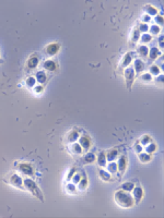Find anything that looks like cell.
<instances>
[{"instance_id":"5bb4252c","label":"cell","mask_w":164,"mask_h":218,"mask_svg":"<svg viewBox=\"0 0 164 218\" xmlns=\"http://www.w3.org/2000/svg\"><path fill=\"white\" fill-rule=\"evenodd\" d=\"M117 156H118V151L117 149H112L108 153H106V159L108 161H114Z\"/></svg>"},{"instance_id":"9c48e42d","label":"cell","mask_w":164,"mask_h":218,"mask_svg":"<svg viewBox=\"0 0 164 218\" xmlns=\"http://www.w3.org/2000/svg\"><path fill=\"white\" fill-rule=\"evenodd\" d=\"M59 50V45L58 44H50L46 48V54L48 56H54L57 54V51Z\"/></svg>"},{"instance_id":"484cf974","label":"cell","mask_w":164,"mask_h":218,"mask_svg":"<svg viewBox=\"0 0 164 218\" xmlns=\"http://www.w3.org/2000/svg\"><path fill=\"white\" fill-rule=\"evenodd\" d=\"M139 39L141 40L142 43H149V42H151L152 37H151V35H149V34H143Z\"/></svg>"},{"instance_id":"ac0fdd59","label":"cell","mask_w":164,"mask_h":218,"mask_svg":"<svg viewBox=\"0 0 164 218\" xmlns=\"http://www.w3.org/2000/svg\"><path fill=\"white\" fill-rule=\"evenodd\" d=\"M95 160V155L93 153H87V155L83 157V163L85 164H91Z\"/></svg>"},{"instance_id":"836d02e7","label":"cell","mask_w":164,"mask_h":218,"mask_svg":"<svg viewBox=\"0 0 164 218\" xmlns=\"http://www.w3.org/2000/svg\"><path fill=\"white\" fill-rule=\"evenodd\" d=\"M155 148H157V146H155V144H153V143H151V144H149V145H148L146 149H147V153H149V154H150V153H153V152H154V151H155Z\"/></svg>"},{"instance_id":"ffe728a7","label":"cell","mask_w":164,"mask_h":218,"mask_svg":"<svg viewBox=\"0 0 164 218\" xmlns=\"http://www.w3.org/2000/svg\"><path fill=\"white\" fill-rule=\"evenodd\" d=\"M134 188H135V185H134L132 182H126V183H124V184L120 185V189H121V190H124V191H126V192H131Z\"/></svg>"},{"instance_id":"4fadbf2b","label":"cell","mask_w":164,"mask_h":218,"mask_svg":"<svg viewBox=\"0 0 164 218\" xmlns=\"http://www.w3.org/2000/svg\"><path fill=\"white\" fill-rule=\"evenodd\" d=\"M44 68L49 72H53V71L56 70V63L53 60H46L44 62Z\"/></svg>"},{"instance_id":"e0dca14e","label":"cell","mask_w":164,"mask_h":218,"mask_svg":"<svg viewBox=\"0 0 164 218\" xmlns=\"http://www.w3.org/2000/svg\"><path fill=\"white\" fill-rule=\"evenodd\" d=\"M35 76H36V81H37L38 83L43 84V83L46 82V74L44 73V71H38Z\"/></svg>"},{"instance_id":"ab89813d","label":"cell","mask_w":164,"mask_h":218,"mask_svg":"<svg viewBox=\"0 0 164 218\" xmlns=\"http://www.w3.org/2000/svg\"><path fill=\"white\" fill-rule=\"evenodd\" d=\"M135 149L137 151V153H141L142 147L140 146V144H136V145H135Z\"/></svg>"},{"instance_id":"1f68e13d","label":"cell","mask_w":164,"mask_h":218,"mask_svg":"<svg viewBox=\"0 0 164 218\" xmlns=\"http://www.w3.org/2000/svg\"><path fill=\"white\" fill-rule=\"evenodd\" d=\"M150 32H151V34H153V35H158L159 33H160V27H159L158 25H153V26H151V28H150Z\"/></svg>"},{"instance_id":"7c38bea8","label":"cell","mask_w":164,"mask_h":218,"mask_svg":"<svg viewBox=\"0 0 164 218\" xmlns=\"http://www.w3.org/2000/svg\"><path fill=\"white\" fill-rule=\"evenodd\" d=\"M107 163V159H106V154L105 152H101L98 156V164L100 167H105Z\"/></svg>"},{"instance_id":"83f0119b","label":"cell","mask_w":164,"mask_h":218,"mask_svg":"<svg viewBox=\"0 0 164 218\" xmlns=\"http://www.w3.org/2000/svg\"><path fill=\"white\" fill-rule=\"evenodd\" d=\"M77 139H79V133H78V132H76V131L71 132L70 135H69V137H68V140H69L70 142H75Z\"/></svg>"},{"instance_id":"d590c367","label":"cell","mask_w":164,"mask_h":218,"mask_svg":"<svg viewBox=\"0 0 164 218\" xmlns=\"http://www.w3.org/2000/svg\"><path fill=\"white\" fill-rule=\"evenodd\" d=\"M72 181H73V183H79V181L81 179V176L80 174H76V176H72Z\"/></svg>"},{"instance_id":"3957f363","label":"cell","mask_w":164,"mask_h":218,"mask_svg":"<svg viewBox=\"0 0 164 218\" xmlns=\"http://www.w3.org/2000/svg\"><path fill=\"white\" fill-rule=\"evenodd\" d=\"M124 75H125L126 83H127V88L130 89L131 85H132V83H134V79H135V71H134V68L128 67L125 70V72H124Z\"/></svg>"},{"instance_id":"f1b7e54d","label":"cell","mask_w":164,"mask_h":218,"mask_svg":"<svg viewBox=\"0 0 164 218\" xmlns=\"http://www.w3.org/2000/svg\"><path fill=\"white\" fill-rule=\"evenodd\" d=\"M160 73V69H159L158 65H152L150 68V74H154V75H159Z\"/></svg>"},{"instance_id":"8fae6325","label":"cell","mask_w":164,"mask_h":218,"mask_svg":"<svg viewBox=\"0 0 164 218\" xmlns=\"http://www.w3.org/2000/svg\"><path fill=\"white\" fill-rule=\"evenodd\" d=\"M134 59V52H127L124 57V60L121 62V67L123 68H126L127 65H129L131 63V61Z\"/></svg>"},{"instance_id":"d4e9b609","label":"cell","mask_w":164,"mask_h":218,"mask_svg":"<svg viewBox=\"0 0 164 218\" xmlns=\"http://www.w3.org/2000/svg\"><path fill=\"white\" fill-rule=\"evenodd\" d=\"M139 158H140V160H141L142 163H147V161L150 160V155H149V154H146V153H140Z\"/></svg>"},{"instance_id":"603a6c76","label":"cell","mask_w":164,"mask_h":218,"mask_svg":"<svg viewBox=\"0 0 164 218\" xmlns=\"http://www.w3.org/2000/svg\"><path fill=\"white\" fill-rule=\"evenodd\" d=\"M98 174H100V177L103 180H106V181H109V180H110V174H109L108 171H105L103 169H100Z\"/></svg>"},{"instance_id":"f6af8a7d","label":"cell","mask_w":164,"mask_h":218,"mask_svg":"<svg viewBox=\"0 0 164 218\" xmlns=\"http://www.w3.org/2000/svg\"><path fill=\"white\" fill-rule=\"evenodd\" d=\"M1 62H2V61H0V63H1Z\"/></svg>"},{"instance_id":"6da1fadb","label":"cell","mask_w":164,"mask_h":218,"mask_svg":"<svg viewBox=\"0 0 164 218\" xmlns=\"http://www.w3.org/2000/svg\"><path fill=\"white\" fill-rule=\"evenodd\" d=\"M115 201L116 203L121 207H125V208H129V207L134 206V197L128 194L126 191L119 190L116 191L114 194Z\"/></svg>"},{"instance_id":"ba28073f","label":"cell","mask_w":164,"mask_h":218,"mask_svg":"<svg viewBox=\"0 0 164 218\" xmlns=\"http://www.w3.org/2000/svg\"><path fill=\"white\" fill-rule=\"evenodd\" d=\"M9 182H10L12 185H14V186L22 188V179H21V177L18 176V174H12V176L10 177Z\"/></svg>"},{"instance_id":"d6a6232c","label":"cell","mask_w":164,"mask_h":218,"mask_svg":"<svg viewBox=\"0 0 164 218\" xmlns=\"http://www.w3.org/2000/svg\"><path fill=\"white\" fill-rule=\"evenodd\" d=\"M35 82H36V80H35V77H28L26 80V84H27V86H30V87H32L35 85Z\"/></svg>"},{"instance_id":"8992f818","label":"cell","mask_w":164,"mask_h":218,"mask_svg":"<svg viewBox=\"0 0 164 218\" xmlns=\"http://www.w3.org/2000/svg\"><path fill=\"white\" fill-rule=\"evenodd\" d=\"M79 144H80V146H81L83 149L87 151V149L90 148V146H91V142H90L89 136H87V135L81 136L80 140H79Z\"/></svg>"},{"instance_id":"9a60e30c","label":"cell","mask_w":164,"mask_h":218,"mask_svg":"<svg viewBox=\"0 0 164 218\" xmlns=\"http://www.w3.org/2000/svg\"><path fill=\"white\" fill-rule=\"evenodd\" d=\"M149 58L150 60H155L158 58V56L160 54V50L157 47H152V48L149 50Z\"/></svg>"},{"instance_id":"4316f807","label":"cell","mask_w":164,"mask_h":218,"mask_svg":"<svg viewBox=\"0 0 164 218\" xmlns=\"http://www.w3.org/2000/svg\"><path fill=\"white\" fill-rule=\"evenodd\" d=\"M72 151H73V153H76V154H81L82 153V147L80 146V144H77V143H75V144L72 145Z\"/></svg>"},{"instance_id":"e575fe53","label":"cell","mask_w":164,"mask_h":218,"mask_svg":"<svg viewBox=\"0 0 164 218\" xmlns=\"http://www.w3.org/2000/svg\"><path fill=\"white\" fill-rule=\"evenodd\" d=\"M141 80L142 81H151L152 80V76L151 74H149V73H144V74H142L141 75Z\"/></svg>"},{"instance_id":"7bdbcfd3","label":"cell","mask_w":164,"mask_h":218,"mask_svg":"<svg viewBox=\"0 0 164 218\" xmlns=\"http://www.w3.org/2000/svg\"><path fill=\"white\" fill-rule=\"evenodd\" d=\"M143 21H144V22L150 21V16L148 15V14H147V15H144V16H143Z\"/></svg>"},{"instance_id":"4dcf8cb0","label":"cell","mask_w":164,"mask_h":218,"mask_svg":"<svg viewBox=\"0 0 164 218\" xmlns=\"http://www.w3.org/2000/svg\"><path fill=\"white\" fill-rule=\"evenodd\" d=\"M139 38H140V32H139L138 28H137V30H135L134 33H132V40L136 43L137 40H139Z\"/></svg>"},{"instance_id":"5b68a950","label":"cell","mask_w":164,"mask_h":218,"mask_svg":"<svg viewBox=\"0 0 164 218\" xmlns=\"http://www.w3.org/2000/svg\"><path fill=\"white\" fill-rule=\"evenodd\" d=\"M126 167H127V159H126L125 156H121L117 163V170L119 171L121 174H124L126 170Z\"/></svg>"},{"instance_id":"ee69618b","label":"cell","mask_w":164,"mask_h":218,"mask_svg":"<svg viewBox=\"0 0 164 218\" xmlns=\"http://www.w3.org/2000/svg\"><path fill=\"white\" fill-rule=\"evenodd\" d=\"M42 88H43V87H42V86H39V87H35V91H37V92H39V91H42Z\"/></svg>"},{"instance_id":"52a82bcc","label":"cell","mask_w":164,"mask_h":218,"mask_svg":"<svg viewBox=\"0 0 164 218\" xmlns=\"http://www.w3.org/2000/svg\"><path fill=\"white\" fill-rule=\"evenodd\" d=\"M132 193H134V197H135V200H136V203L138 204L139 202L141 201L142 196H143V191L140 186H135L134 189H132Z\"/></svg>"},{"instance_id":"277c9868","label":"cell","mask_w":164,"mask_h":218,"mask_svg":"<svg viewBox=\"0 0 164 218\" xmlns=\"http://www.w3.org/2000/svg\"><path fill=\"white\" fill-rule=\"evenodd\" d=\"M18 168L22 174H25V176H31V177L34 176V170H33V167L30 164H19Z\"/></svg>"},{"instance_id":"7a4b0ae2","label":"cell","mask_w":164,"mask_h":218,"mask_svg":"<svg viewBox=\"0 0 164 218\" xmlns=\"http://www.w3.org/2000/svg\"><path fill=\"white\" fill-rule=\"evenodd\" d=\"M23 183L25 185V188H26V190L31 191L32 192V194L34 196H36L38 197L41 201H44V197H43V194H42V192L41 190L38 189V186L36 185V183L31 179H25L23 181Z\"/></svg>"},{"instance_id":"30bf717a","label":"cell","mask_w":164,"mask_h":218,"mask_svg":"<svg viewBox=\"0 0 164 218\" xmlns=\"http://www.w3.org/2000/svg\"><path fill=\"white\" fill-rule=\"evenodd\" d=\"M135 69H134V71L136 72V73H140V72H142V71L144 70V62L142 61V60L140 59H136L135 60Z\"/></svg>"},{"instance_id":"b9f144b4","label":"cell","mask_w":164,"mask_h":218,"mask_svg":"<svg viewBox=\"0 0 164 218\" xmlns=\"http://www.w3.org/2000/svg\"><path fill=\"white\" fill-rule=\"evenodd\" d=\"M159 42H160V46L163 47V36H161V37L159 38Z\"/></svg>"},{"instance_id":"60d3db41","label":"cell","mask_w":164,"mask_h":218,"mask_svg":"<svg viewBox=\"0 0 164 218\" xmlns=\"http://www.w3.org/2000/svg\"><path fill=\"white\" fill-rule=\"evenodd\" d=\"M67 188H68V190L71 191V192H73V191H75V186H73V184H68Z\"/></svg>"},{"instance_id":"44dd1931","label":"cell","mask_w":164,"mask_h":218,"mask_svg":"<svg viewBox=\"0 0 164 218\" xmlns=\"http://www.w3.org/2000/svg\"><path fill=\"white\" fill-rule=\"evenodd\" d=\"M144 10H146V12L148 13V15L150 14V15H157L158 14V10L154 8V7H152V5H146L144 7Z\"/></svg>"},{"instance_id":"74e56055","label":"cell","mask_w":164,"mask_h":218,"mask_svg":"<svg viewBox=\"0 0 164 218\" xmlns=\"http://www.w3.org/2000/svg\"><path fill=\"white\" fill-rule=\"evenodd\" d=\"M155 22L159 24H163V16L162 15H157L155 16Z\"/></svg>"},{"instance_id":"8d00e7d4","label":"cell","mask_w":164,"mask_h":218,"mask_svg":"<svg viewBox=\"0 0 164 218\" xmlns=\"http://www.w3.org/2000/svg\"><path fill=\"white\" fill-rule=\"evenodd\" d=\"M150 141H151L150 136L146 135V136H143V139L141 140V144H143V145H147V144H149V142H150Z\"/></svg>"},{"instance_id":"d6986e66","label":"cell","mask_w":164,"mask_h":218,"mask_svg":"<svg viewBox=\"0 0 164 218\" xmlns=\"http://www.w3.org/2000/svg\"><path fill=\"white\" fill-rule=\"evenodd\" d=\"M137 52L140 54L141 57H147L148 54H149V48H148L147 46H140L137 49Z\"/></svg>"},{"instance_id":"2e32d148","label":"cell","mask_w":164,"mask_h":218,"mask_svg":"<svg viewBox=\"0 0 164 218\" xmlns=\"http://www.w3.org/2000/svg\"><path fill=\"white\" fill-rule=\"evenodd\" d=\"M27 68H30V69H34V68H36L38 65V58L37 57H31L28 61H27Z\"/></svg>"},{"instance_id":"f35d334b","label":"cell","mask_w":164,"mask_h":218,"mask_svg":"<svg viewBox=\"0 0 164 218\" xmlns=\"http://www.w3.org/2000/svg\"><path fill=\"white\" fill-rule=\"evenodd\" d=\"M76 172V168H72L70 170V172H69V174H68V178H67V180H70L71 178H72V176H73V174Z\"/></svg>"},{"instance_id":"f546056e","label":"cell","mask_w":164,"mask_h":218,"mask_svg":"<svg viewBox=\"0 0 164 218\" xmlns=\"http://www.w3.org/2000/svg\"><path fill=\"white\" fill-rule=\"evenodd\" d=\"M138 31H139V32H143V33L148 32V31H149V26H148V24H146V23H141V24L139 25Z\"/></svg>"},{"instance_id":"cb8c5ba5","label":"cell","mask_w":164,"mask_h":218,"mask_svg":"<svg viewBox=\"0 0 164 218\" xmlns=\"http://www.w3.org/2000/svg\"><path fill=\"white\" fill-rule=\"evenodd\" d=\"M87 177L84 176V174H83V178L80 179V181H79V188H80L81 190H83V189L87 188Z\"/></svg>"},{"instance_id":"7402d4cb","label":"cell","mask_w":164,"mask_h":218,"mask_svg":"<svg viewBox=\"0 0 164 218\" xmlns=\"http://www.w3.org/2000/svg\"><path fill=\"white\" fill-rule=\"evenodd\" d=\"M107 170H108L109 174H116L118 170H117V164L115 161H110L109 165L107 166Z\"/></svg>"}]
</instances>
